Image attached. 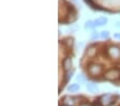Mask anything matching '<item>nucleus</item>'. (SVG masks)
Here are the masks:
<instances>
[{"label": "nucleus", "mask_w": 120, "mask_h": 106, "mask_svg": "<svg viewBox=\"0 0 120 106\" xmlns=\"http://www.w3.org/2000/svg\"><path fill=\"white\" fill-rule=\"evenodd\" d=\"M99 102H100L101 106H109L115 102V98H114V95L107 93V94H104V95L101 96Z\"/></svg>", "instance_id": "obj_1"}, {"label": "nucleus", "mask_w": 120, "mask_h": 106, "mask_svg": "<svg viewBox=\"0 0 120 106\" xmlns=\"http://www.w3.org/2000/svg\"><path fill=\"white\" fill-rule=\"evenodd\" d=\"M120 77V71L117 69H112L105 73V78L108 80H116Z\"/></svg>", "instance_id": "obj_2"}, {"label": "nucleus", "mask_w": 120, "mask_h": 106, "mask_svg": "<svg viewBox=\"0 0 120 106\" xmlns=\"http://www.w3.org/2000/svg\"><path fill=\"white\" fill-rule=\"evenodd\" d=\"M108 55L112 58H120V49L117 46H110L108 48Z\"/></svg>", "instance_id": "obj_3"}, {"label": "nucleus", "mask_w": 120, "mask_h": 106, "mask_svg": "<svg viewBox=\"0 0 120 106\" xmlns=\"http://www.w3.org/2000/svg\"><path fill=\"white\" fill-rule=\"evenodd\" d=\"M101 71H102V68H101L99 64H95V63H92V64H90V66H89V72L92 74V75H98V74H100Z\"/></svg>", "instance_id": "obj_4"}, {"label": "nucleus", "mask_w": 120, "mask_h": 106, "mask_svg": "<svg viewBox=\"0 0 120 106\" xmlns=\"http://www.w3.org/2000/svg\"><path fill=\"white\" fill-rule=\"evenodd\" d=\"M86 88H87V90L89 91V92H92V93H95V92L99 91V87H98L95 84H93V83L86 84Z\"/></svg>", "instance_id": "obj_5"}, {"label": "nucleus", "mask_w": 120, "mask_h": 106, "mask_svg": "<svg viewBox=\"0 0 120 106\" xmlns=\"http://www.w3.org/2000/svg\"><path fill=\"white\" fill-rule=\"evenodd\" d=\"M106 23H107V18H105V17H99V18H97V19L94 20L95 26H98V27L104 26Z\"/></svg>", "instance_id": "obj_6"}, {"label": "nucleus", "mask_w": 120, "mask_h": 106, "mask_svg": "<svg viewBox=\"0 0 120 106\" xmlns=\"http://www.w3.org/2000/svg\"><path fill=\"white\" fill-rule=\"evenodd\" d=\"M71 66H72V59L71 58H65L64 60H63V68H64V70H70Z\"/></svg>", "instance_id": "obj_7"}, {"label": "nucleus", "mask_w": 120, "mask_h": 106, "mask_svg": "<svg viewBox=\"0 0 120 106\" xmlns=\"http://www.w3.org/2000/svg\"><path fill=\"white\" fill-rule=\"evenodd\" d=\"M74 100H75L74 98H70V96H67V98H64L63 102H64V104H65L67 106H72V105H74V103H75Z\"/></svg>", "instance_id": "obj_8"}, {"label": "nucleus", "mask_w": 120, "mask_h": 106, "mask_svg": "<svg viewBox=\"0 0 120 106\" xmlns=\"http://www.w3.org/2000/svg\"><path fill=\"white\" fill-rule=\"evenodd\" d=\"M68 90L71 91V92H75V91L79 90V85H77V84H72V85H70V86L68 87Z\"/></svg>", "instance_id": "obj_9"}, {"label": "nucleus", "mask_w": 120, "mask_h": 106, "mask_svg": "<svg viewBox=\"0 0 120 106\" xmlns=\"http://www.w3.org/2000/svg\"><path fill=\"white\" fill-rule=\"evenodd\" d=\"M93 27H95V24H94V22H92V20H88L87 23L85 24L86 29H92Z\"/></svg>", "instance_id": "obj_10"}, {"label": "nucleus", "mask_w": 120, "mask_h": 106, "mask_svg": "<svg viewBox=\"0 0 120 106\" xmlns=\"http://www.w3.org/2000/svg\"><path fill=\"white\" fill-rule=\"evenodd\" d=\"M76 80L78 81L79 84H84L86 81V77H85V75H82V74H79V75L76 77Z\"/></svg>", "instance_id": "obj_11"}, {"label": "nucleus", "mask_w": 120, "mask_h": 106, "mask_svg": "<svg viewBox=\"0 0 120 106\" xmlns=\"http://www.w3.org/2000/svg\"><path fill=\"white\" fill-rule=\"evenodd\" d=\"M100 35L102 39H108L109 38V32H108V31H102Z\"/></svg>", "instance_id": "obj_12"}, {"label": "nucleus", "mask_w": 120, "mask_h": 106, "mask_svg": "<svg viewBox=\"0 0 120 106\" xmlns=\"http://www.w3.org/2000/svg\"><path fill=\"white\" fill-rule=\"evenodd\" d=\"M98 33H97V31H92V33H91V38L92 39H98Z\"/></svg>", "instance_id": "obj_13"}, {"label": "nucleus", "mask_w": 120, "mask_h": 106, "mask_svg": "<svg viewBox=\"0 0 120 106\" xmlns=\"http://www.w3.org/2000/svg\"><path fill=\"white\" fill-rule=\"evenodd\" d=\"M71 77H72V72H71V73H68V74H67V77H65V81H68L69 79L71 78Z\"/></svg>", "instance_id": "obj_14"}, {"label": "nucleus", "mask_w": 120, "mask_h": 106, "mask_svg": "<svg viewBox=\"0 0 120 106\" xmlns=\"http://www.w3.org/2000/svg\"><path fill=\"white\" fill-rule=\"evenodd\" d=\"M116 27H117V28H120V20H118V22H117V23H116Z\"/></svg>", "instance_id": "obj_15"}, {"label": "nucleus", "mask_w": 120, "mask_h": 106, "mask_svg": "<svg viewBox=\"0 0 120 106\" xmlns=\"http://www.w3.org/2000/svg\"><path fill=\"white\" fill-rule=\"evenodd\" d=\"M80 106H91L90 104H88V103H84V104H82Z\"/></svg>", "instance_id": "obj_16"}, {"label": "nucleus", "mask_w": 120, "mask_h": 106, "mask_svg": "<svg viewBox=\"0 0 120 106\" xmlns=\"http://www.w3.org/2000/svg\"><path fill=\"white\" fill-rule=\"evenodd\" d=\"M119 38H120V34H119Z\"/></svg>", "instance_id": "obj_17"}, {"label": "nucleus", "mask_w": 120, "mask_h": 106, "mask_svg": "<svg viewBox=\"0 0 120 106\" xmlns=\"http://www.w3.org/2000/svg\"><path fill=\"white\" fill-rule=\"evenodd\" d=\"M64 106H67V105H64Z\"/></svg>", "instance_id": "obj_18"}]
</instances>
